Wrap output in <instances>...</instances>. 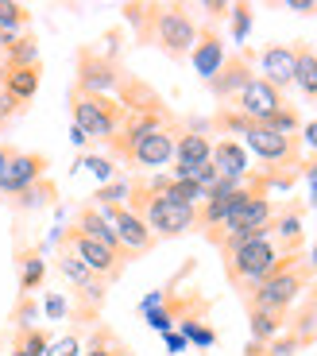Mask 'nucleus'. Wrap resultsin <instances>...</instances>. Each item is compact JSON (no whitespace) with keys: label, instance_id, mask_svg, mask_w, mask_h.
I'll return each mask as SVG.
<instances>
[{"label":"nucleus","instance_id":"f3484780","mask_svg":"<svg viewBox=\"0 0 317 356\" xmlns=\"http://www.w3.org/2000/svg\"><path fill=\"white\" fill-rule=\"evenodd\" d=\"M190 63L202 74V81H209L213 74L220 70V63H225V39H220V31L213 24L197 27V43H194V51H190Z\"/></svg>","mask_w":317,"mask_h":356},{"label":"nucleus","instance_id":"20e7f679","mask_svg":"<svg viewBox=\"0 0 317 356\" xmlns=\"http://www.w3.org/2000/svg\"><path fill=\"white\" fill-rule=\"evenodd\" d=\"M70 116H74V128H81L89 140H101V143H108L116 136V128L124 124V108L113 93H86V89H74V86H70Z\"/></svg>","mask_w":317,"mask_h":356},{"label":"nucleus","instance_id":"bb28decb","mask_svg":"<svg viewBox=\"0 0 317 356\" xmlns=\"http://www.w3.org/2000/svg\"><path fill=\"white\" fill-rule=\"evenodd\" d=\"M124 19L132 24L136 31V43L147 47V31H151V19H155V4H124Z\"/></svg>","mask_w":317,"mask_h":356},{"label":"nucleus","instance_id":"a19ab883","mask_svg":"<svg viewBox=\"0 0 317 356\" xmlns=\"http://www.w3.org/2000/svg\"><path fill=\"white\" fill-rule=\"evenodd\" d=\"M167 348H170V353H178V348H186V337H182V333H167Z\"/></svg>","mask_w":317,"mask_h":356},{"label":"nucleus","instance_id":"5701e85b","mask_svg":"<svg viewBox=\"0 0 317 356\" xmlns=\"http://www.w3.org/2000/svg\"><path fill=\"white\" fill-rule=\"evenodd\" d=\"M286 330V314H271V310H247V333L259 345H271L279 333Z\"/></svg>","mask_w":317,"mask_h":356},{"label":"nucleus","instance_id":"4468645a","mask_svg":"<svg viewBox=\"0 0 317 356\" xmlns=\"http://www.w3.org/2000/svg\"><path fill=\"white\" fill-rule=\"evenodd\" d=\"M209 159H213V140L205 136V128H182V136L174 143V170H170V178H186L190 182L194 170Z\"/></svg>","mask_w":317,"mask_h":356},{"label":"nucleus","instance_id":"423d86ee","mask_svg":"<svg viewBox=\"0 0 317 356\" xmlns=\"http://www.w3.org/2000/svg\"><path fill=\"white\" fill-rule=\"evenodd\" d=\"M54 244H62V248H70L74 256L81 259V264L93 271L97 279H105V283H116V279L128 271V264H124L120 256H113V252L105 248V244H97V241H89V236H81L74 225H66V229L54 236Z\"/></svg>","mask_w":317,"mask_h":356},{"label":"nucleus","instance_id":"79ce46f5","mask_svg":"<svg viewBox=\"0 0 317 356\" xmlns=\"http://www.w3.org/2000/svg\"><path fill=\"white\" fill-rule=\"evenodd\" d=\"M70 140H74V143H78V147H86V143H89V136H86V132H81V128H70Z\"/></svg>","mask_w":317,"mask_h":356},{"label":"nucleus","instance_id":"72a5a7b5","mask_svg":"<svg viewBox=\"0 0 317 356\" xmlns=\"http://www.w3.org/2000/svg\"><path fill=\"white\" fill-rule=\"evenodd\" d=\"M24 108H27V105H19V101L12 97V93H4V89H0V128L8 124L12 116H19Z\"/></svg>","mask_w":317,"mask_h":356},{"label":"nucleus","instance_id":"9b49d317","mask_svg":"<svg viewBox=\"0 0 317 356\" xmlns=\"http://www.w3.org/2000/svg\"><path fill=\"white\" fill-rule=\"evenodd\" d=\"M101 213L108 217V225L116 229V236H120V244L128 252H132V259H140V256H147V252H155V236H151V229L140 221V217L128 209V205H97Z\"/></svg>","mask_w":317,"mask_h":356},{"label":"nucleus","instance_id":"412c9836","mask_svg":"<svg viewBox=\"0 0 317 356\" xmlns=\"http://www.w3.org/2000/svg\"><path fill=\"white\" fill-rule=\"evenodd\" d=\"M16 267H19V294H35L47 279V259L43 248H19L16 252Z\"/></svg>","mask_w":317,"mask_h":356},{"label":"nucleus","instance_id":"c9c22d12","mask_svg":"<svg viewBox=\"0 0 317 356\" xmlns=\"http://www.w3.org/2000/svg\"><path fill=\"white\" fill-rule=\"evenodd\" d=\"M202 12L209 16V24H217V19H229L232 16V4H229V0H205Z\"/></svg>","mask_w":317,"mask_h":356},{"label":"nucleus","instance_id":"1a4fd4ad","mask_svg":"<svg viewBox=\"0 0 317 356\" xmlns=\"http://www.w3.org/2000/svg\"><path fill=\"white\" fill-rule=\"evenodd\" d=\"M178 136H182V124H178V128H158V132L140 136V140L132 143V152L124 155V167H132V170H151V175H155L158 167H167V163L174 159Z\"/></svg>","mask_w":317,"mask_h":356},{"label":"nucleus","instance_id":"b1692460","mask_svg":"<svg viewBox=\"0 0 317 356\" xmlns=\"http://www.w3.org/2000/svg\"><path fill=\"white\" fill-rule=\"evenodd\" d=\"M81 356H136V353L124 345V341L116 337L108 325H97V330H93V337L81 345Z\"/></svg>","mask_w":317,"mask_h":356},{"label":"nucleus","instance_id":"4be33fe9","mask_svg":"<svg viewBox=\"0 0 317 356\" xmlns=\"http://www.w3.org/2000/svg\"><path fill=\"white\" fill-rule=\"evenodd\" d=\"M58 202V186H54L51 178H39L35 186H27L24 194L12 197V209L16 213H31V209H47V205Z\"/></svg>","mask_w":317,"mask_h":356},{"label":"nucleus","instance_id":"393cba45","mask_svg":"<svg viewBox=\"0 0 317 356\" xmlns=\"http://www.w3.org/2000/svg\"><path fill=\"white\" fill-rule=\"evenodd\" d=\"M35 63H39V39L31 35V31H24V35H16L8 43L4 66H35Z\"/></svg>","mask_w":317,"mask_h":356},{"label":"nucleus","instance_id":"ddd939ff","mask_svg":"<svg viewBox=\"0 0 317 356\" xmlns=\"http://www.w3.org/2000/svg\"><path fill=\"white\" fill-rule=\"evenodd\" d=\"M47 155L39 152H16L12 155V163L4 167V175H0V194L4 197H16L24 194L27 186H35L39 178H47Z\"/></svg>","mask_w":317,"mask_h":356},{"label":"nucleus","instance_id":"6e6552de","mask_svg":"<svg viewBox=\"0 0 317 356\" xmlns=\"http://www.w3.org/2000/svg\"><path fill=\"white\" fill-rule=\"evenodd\" d=\"M252 58H256V51H247V47H240L236 54H225L220 70L213 74L209 81H205V89H209L217 101L232 105V101H236L240 93L247 89V81L256 78V70H252Z\"/></svg>","mask_w":317,"mask_h":356},{"label":"nucleus","instance_id":"dca6fc26","mask_svg":"<svg viewBox=\"0 0 317 356\" xmlns=\"http://www.w3.org/2000/svg\"><path fill=\"white\" fill-rule=\"evenodd\" d=\"M256 58H259V78H263L267 86H275L279 93H286V89L294 86V47L271 43V47H263Z\"/></svg>","mask_w":317,"mask_h":356},{"label":"nucleus","instance_id":"f257e3e1","mask_svg":"<svg viewBox=\"0 0 317 356\" xmlns=\"http://www.w3.org/2000/svg\"><path fill=\"white\" fill-rule=\"evenodd\" d=\"M314 279H317V271L309 267V259L302 252L298 256H279L275 271L244 298V310H271V314H286L291 318L294 302L314 286Z\"/></svg>","mask_w":317,"mask_h":356},{"label":"nucleus","instance_id":"9d476101","mask_svg":"<svg viewBox=\"0 0 317 356\" xmlns=\"http://www.w3.org/2000/svg\"><path fill=\"white\" fill-rule=\"evenodd\" d=\"M271 241L279 248V256H298L302 244H306V202H282L275 209L271 221Z\"/></svg>","mask_w":317,"mask_h":356},{"label":"nucleus","instance_id":"a878e982","mask_svg":"<svg viewBox=\"0 0 317 356\" xmlns=\"http://www.w3.org/2000/svg\"><path fill=\"white\" fill-rule=\"evenodd\" d=\"M27 27H31V8H27V4H16V0H0V31L19 35Z\"/></svg>","mask_w":317,"mask_h":356},{"label":"nucleus","instance_id":"aec40b11","mask_svg":"<svg viewBox=\"0 0 317 356\" xmlns=\"http://www.w3.org/2000/svg\"><path fill=\"white\" fill-rule=\"evenodd\" d=\"M294 86L306 93V101H317V47L294 43Z\"/></svg>","mask_w":317,"mask_h":356},{"label":"nucleus","instance_id":"39448f33","mask_svg":"<svg viewBox=\"0 0 317 356\" xmlns=\"http://www.w3.org/2000/svg\"><path fill=\"white\" fill-rule=\"evenodd\" d=\"M124 74L128 70L116 58V51L78 47V54H74V89H86V93H116Z\"/></svg>","mask_w":317,"mask_h":356},{"label":"nucleus","instance_id":"2eb2a0df","mask_svg":"<svg viewBox=\"0 0 317 356\" xmlns=\"http://www.w3.org/2000/svg\"><path fill=\"white\" fill-rule=\"evenodd\" d=\"M74 229L81 232V236H89V241H97V244H105L113 256H120L124 264H132V252L120 244V236H116V229L108 225V217L101 213L93 202H86V205H78V213H74Z\"/></svg>","mask_w":317,"mask_h":356},{"label":"nucleus","instance_id":"0eeeda50","mask_svg":"<svg viewBox=\"0 0 317 356\" xmlns=\"http://www.w3.org/2000/svg\"><path fill=\"white\" fill-rule=\"evenodd\" d=\"M244 147L256 152L267 167H298L302 163V136H282L263 124H252L244 132Z\"/></svg>","mask_w":317,"mask_h":356},{"label":"nucleus","instance_id":"37998d69","mask_svg":"<svg viewBox=\"0 0 317 356\" xmlns=\"http://www.w3.org/2000/svg\"><path fill=\"white\" fill-rule=\"evenodd\" d=\"M309 267L317 271V244H314V252H309Z\"/></svg>","mask_w":317,"mask_h":356},{"label":"nucleus","instance_id":"2f4dec72","mask_svg":"<svg viewBox=\"0 0 317 356\" xmlns=\"http://www.w3.org/2000/svg\"><path fill=\"white\" fill-rule=\"evenodd\" d=\"M78 167L93 170V175L101 178V186L116 178V167H113V159H105V155H81V159H78Z\"/></svg>","mask_w":317,"mask_h":356},{"label":"nucleus","instance_id":"f704fd0d","mask_svg":"<svg viewBox=\"0 0 317 356\" xmlns=\"http://www.w3.org/2000/svg\"><path fill=\"white\" fill-rule=\"evenodd\" d=\"M302 178L309 182V205L317 209V155H309V159H302Z\"/></svg>","mask_w":317,"mask_h":356},{"label":"nucleus","instance_id":"c756f323","mask_svg":"<svg viewBox=\"0 0 317 356\" xmlns=\"http://www.w3.org/2000/svg\"><path fill=\"white\" fill-rule=\"evenodd\" d=\"M124 202H128V182L124 178H113L93 194V205H124Z\"/></svg>","mask_w":317,"mask_h":356},{"label":"nucleus","instance_id":"58836bf2","mask_svg":"<svg viewBox=\"0 0 317 356\" xmlns=\"http://www.w3.org/2000/svg\"><path fill=\"white\" fill-rule=\"evenodd\" d=\"M12 155H16V147H12V143H4V140H0V175H4V167H8V163H12Z\"/></svg>","mask_w":317,"mask_h":356},{"label":"nucleus","instance_id":"c85d7f7f","mask_svg":"<svg viewBox=\"0 0 317 356\" xmlns=\"http://www.w3.org/2000/svg\"><path fill=\"white\" fill-rule=\"evenodd\" d=\"M232 43H244L247 31H252V19H256V8L252 4H232Z\"/></svg>","mask_w":317,"mask_h":356},{"label":"nucleus","instance_id":"cd10ccee","mask_svg":"<svg viewBox=\"0 0 317 356\" xmlns=\"http://www.w3.org/2000/svg\"><path fill=\"white\" fill-rule=\"evenodd\" d=\"M35 318H39L35 294H19L16 310H12V325H16V330H31V325H35Z\"/></svg>","mask_w":317,"mask_h":356},{"label":"nucleus","instance_id":"7ed1b4c3","mask_svg":"<svg viewBox=\"0 0 317 356\" xmlns=\"http://www.w3.org/2000/svg\"><path fill=\"white\" fill-rule=\"evenodd\" d=\"M197 43V19L190 16L186 4H155V19L147 31V47H158L170 63L190 58Z\"/></svg>","mask_w":317,"mask_h":356},{"label":"nucleus","instance_id":"f8f14e48","mask_svg":"<svg viewBox=\"0 0 317 356\" xmlns=\"http://www.w3.org/2000/svg\"><path fill=\"white\" fill-rule=\"evenodd\" d=\"M286 105H291V101H286V93H279L275 86H267L259 74L247 81V89L240 93L236 101H232V108H236V113H244L247 120H256V124H263L267 116H275L279 108H286Z\"/></svg>","mask_w":317,"mask_h":356},{"label":"nucleus","instance_id":"473e14b6","mask_svg":"<svg viewBox=\"0 0 317 356\" xmlns=\"http://www.w3.org/2000/svg\"><path fill=\"white\" fill-rule=\"evenodd\" d=\"M182 337L186 341H194V345H202V348H209V345H217V330H209V325H182Z\"/></svg>","mask_w":317,"mask_h":356},{"label":"nucleus","instance_id":"c03bdc74","mask_svg":"<svg viewBox=\"0 0 317 356\" xmlns=\"http://www.w3.org/2000/svg\"><path fill=\"white\" fill-rule=\"evenodd\" d=\"M0 81H4V70H0Z\"/></svg>","mask_w":317,"mask_h":356},{"label":"nucleus","instance_id":"4c0bfd02","mask_svg":"<svg viewBox=\"0 0 317 356\" xmlns=\"http://www.w3.org/2000/svg\"><path fill=\"white\" fill-rule=\"evenodd\" d=\"M286 8L298 16H317V0H286Z\"/></svg>","mask_w":317,"mask_h":356},{"label":"nucleus","instance_id":"7c9ffc66","mask_svg":"<svg viewBox=\"0 0 317 356\" xmlns=\"http://www.w3.org/2000/svg\"><path fill=\"white\" fill-rule=\"evenodd\" d=\"M81 333L70 330V333H62L58 341H51V348H47V356H81Z\"/></svg>","mask_w":317,"mask_h":356},{"label":"nucleus","instance_id":"6ab92c4d","mask_svg":"<svg viewBox=\"0 0 317 356\" xmlns=\"http://www.w3.org/2000/svg\"><path fill=\"white\" fill-rule=\"evenodd\" d=\"M213 167H217L220 178H244L247 170V147L240 140H217L213 143Z\"/></svg>","mask_w":317,"mask_h":356},{"label":"nucleus","instance_id":"f03ea898","mask_svg":"<svg viewBox=\"0 0 317 356\" xmlns=\"http://www.w3.org/2000/svg\"><path fill=\"white\" fill-rule=\"evenodd\" d=\"M220 264H225V279L232 283V291H236L240 302H244L247 294L256 291V286L275 271V264H279V248H275L271 236H259V241H247V244H240L236 252L220 256Z\"/></svg>","mask_w":317,"mask_h":356},{"label":"nucleus","instance_id":"ea45409f","mask_svg":"<svg viewBox=\"0 0 317 356\" xmlns=\"http://www.w3.org/2000/svg\"><path fill=\"white\" fill-rule=\"evenodd\" d=\"M302 140H306L309 147H317V120H309V124L302 128Z\"/></svg>","mask_w":317,"mask_h":356},{"label":"nucleus","instance_id":"a211bd4d","mask_svg":"<svg viewBox=\"0 0 317 356\" xmlns=\"http://www.w3.org/2000/svg\"><path fill=\"white\" fill-rule=\"evenodd\" d=\"M0 70H4L0 89H4V93H12L19 105H27V101L39 93V81H43V63H35V66H0Z\"/></svg>","mask_w":317,"mask_h":356},{"label":"nucleus","instance_id":"e433bc0d","mask_svg":"<svg viewBox=\"0 0 317 356\" xmlns=\"http://www.w3.org/2000/svg\"><path fill=\"white\" fill-rule=\"evenodd\" d=\"M43 310H47V318L58 321L62 314H66V298H62V294H47V298H43Z\"/></svg>","mask_w":317,"mask_h":356}]
</instances>
